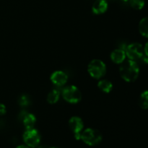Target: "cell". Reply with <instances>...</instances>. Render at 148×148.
<instances>
[{"label":"cell","mask_w":148,"mask_h":148,"mask_svg":"<svg viewBox=\"0 0 148 148\" xmlns=\"http://www.w3.org/2000/svg\"><path fill=\"white\" fill-rule=\"evenodd\" d=\"M119 73L121 78L126 82H134L140 75V66L138 63L130 59L125 60L120 64Z\"/></svg>","instance_id":"cell-1"},{"label":"cell","mask_w":148,"mask_h":148,"mask_svg":"<svg viewBox=\"0 0 148 148\" xmlns=\"http://www.w3.org/2000/svg\"><path fill=\"white\" fill-rule=\"evenodd\" d=\"M126 56L130 60L148 64V56L145 53L144 47L140 43H132L128 45L125 49Z\"/></svg>","instance_id":"cell-2"},{"label":"cell","mask_w":148,"mask_h":148,"mask_svg":"<svg viewBox=\"0 0 148 148\" xmlns=\"http://www.w3.org/2000/svg\"><path fill=\"white\" fill-rule=\"evenodd\" d=\"M84 143L89 146H95L101 143L103 136L98 130L92 128H87L81 133V139Z\"/></svg>","instance_id":"cell-3"},{"label":"cell","mask_w":148,"mask_h":148,"mask_svg":"<svg viewBox=\"0 0 148 148\" xmlns=\"http://www.w3.org/2000/svg\"><path fill=\"white\" fill-rule=\"evenodd\" d=\"M88 72L92 78L100 79L106 73V65L100 59H93L88 64Z\"/></svg>","instance_id":"cell-4"},{"label":"cell","mask_w":148,"mask_h":148,"mask_svg":"<svg viewBox=\"0 0 148 148\" xmlns=\"http://www.w3.org/2000/svg\"><path fill=\"white\" fill-rule=\"evenodd\" d=\"M64 100L71 104H77L82 99V93L79 88L75 85L65 87L62 92Z\"/></svg>","instance_id":"cell-5"},{"label":"cell","mask_w":148,"mask_h":148,"mask_svg":"<svg viewBox=\"0 0 148 148\" xmlns=\"http://www.w3.org/2000/svg\"><path fill=\"white\" fill-rule=\"evenodd\" d=\"M23 139L25 145L30 148H36L40 142V134L35 128L26 130L23 135Z\"/></svg>","instance_id":"cell-6"},{"label":"cell","mask_w":148,"mask_h":148,"mask_svg":"<svg viewBox=\"0 0 148 148\" xmlns=\"http://www.w3.org/2000/svg\"><path fill=\"white\" fill-rule=\"evenodd\" d=\"M69 129L74 133V135L81 134L84 129V122L79 116H72L69 119L68 122Z\"/></svg>","instance_id":"cell-7"},{"label":"cell","mask_w":148,"mask_h":148,"mask_svg":"<svg viewBox=\"0 0 148 148\" xmlns=\"http://www.w3.org/2000/svg\"><path fill=\"white\" fill-rule=\"evenodd\" d=\"M52 83L57 87H62L66 85L68 80V76L64 72L57 70L53 72L50 77Z\"/></svg>","instance_id":"cell-8"},{"label":"cell","mask_w":148,"mask_h":148,"mask_svg":"<svg viewBox=\"0 0 148 148\" xmlns=\"http://www.w3.org/2000/svg\"><path fill=\"white\" fill-rule=\"evenodd\" d=\"M126 53L125 51L121 48L115 49L111 53V59L114 63L117 64H121L122 62L126 60Z\"/></svg>","instance_id":"cell-9"},{"label":"cell","mask_w":148,"mask_h":148,"mask_svg":"<svg viewBox=\"0 0 148 148\" xmlns=\"http://www.w3.org/2000/svg\"><path fill=\"white\" fill-rule=\"evenodd\" d=\"M108 7V2L106 0H97L92 6V12L95 14H104Z\"/></svg>","instance_id":"cell-10"},{"label":"cell","mask_w":148,"mask_h":148,"mask_svg":"<svg viewBox=\"0 0 148 148\" xmlns=\"http://www.w3.org/2000/svg\"><path fill=\"white\" fill-rule=\"evenodd\" d=\"M23 124L26 130L34 128L36 124V117L33 114H27L23 119Z\"/></svg>","instance_id":"cell-11"},{"label":"cell","mask_w":148,"mask_h":148,"mask_svg":"<svg viewBox=\"0 0 148 148\" xmlns=\"http://www.w3.org/2000/svg\"><path fill=\"white\" fill-rule=\"evenodd\" d=\"M98 88L105 93H109L113 89V84L108 79H101L98 82Z\"/></svg>","instance_id":"cell-12"},{"label":"cell","mask_w":148,"mask_h":148,"mask_svg":"<svg viewBox=\"0 0 148 148\" xmlns=\"http://www.w3.org/2000/svg\"><path fill=\"white\" fill-rule=\"evenodd\" d=\"M139 32L143 36L148 38V17H144L139 23Z\"/></svg>","instance_id":"cell-13"},{"label":"cell","mask_w":148,"mask_h":148,"mask_svg":"<svg viewBox=\"0 0 148 148\" xmlns=\"http://www.w3.org/2000/svg\"><path fill=\"white\" fill-rule=\"evenodd\" d=\"M60 92L58 90H52L51 91L49 92L47 95V102L49 104H55L59 101V98H60Z\"/></svg>","instance_id":"cell-14"},{"label":"cell","mask_w":148,"mask_h":148,"mask_svg":"<svg viewBox=\"0 0 148 148\" xmlns=\"http://www.w3.org/2000/svg\"><path fill=\"white\" fill-rule=\"evenodd\" d=\"M139 105L143 109L148 108V90H145L142 92L139 99Z\"/></svg>","instance_id":"cell-15"},{"label":"cell","mask_w":148,"mask_h":148,"mask_svg":"<svg viewBox=\"0 0 148 148\" xmlns=\"http://www.w3.org/2000/svg\"><path fill=\"white\" fill-rule=\"evenodd\" d=\"M130 4L133 9L137 10H140L144 7V0H130Z\"/></svg>","instance_id":"cell-16"},{"label":"cell","mask_w":148,"mask_h":148,"mask_svg":"<svg viewBox=\"0 0 148 148\" xmlns=\"http://www.w3.org/2000/svg\"><path fill=\"white\" fill-rule=\"evenodd\" d=\"M28 98L26 96H21L20 99V104L21 106H27L28 104Z\"/></svg>","instance_id":"cell-17"},{"label":"cell","mask_w":148,"mask_h":148,"mask_svg":"<svg viewBox=\"0 0 148 148\" xmlns=\"http://www.w3.org/2000/svg\"><path fill=\"white\" fill-rule=\"evenodd\" d=\"M7 113V108L3 103H0V116L5 115Z\"/></svg>","instance_id":"cell-18"},{"label":"cell","mask_w":148,"mask_h":148,"mask_svg":"<svg viewBox=\"0 0 148 148\" xmlns=\"http://www.w3.org/2000/svg\"><path fill=\"white\" fill-rule=\"evenodd\" d=\"M144 51H145V53L146 54V56H148V42H147L144 47Z\"/></svg>","instance_id":"cell-19"},{"label":"cell","mask_w":148,"mask_h":148,"mask_svg":"<svg viewBox=\"0 0 148 148\" xmlns=\"http://www.w3.org/2000/svg\"><path fill=\"white\" fill-rule=\"evenodd\" d=\"M16 148H30V147H29L27 145H19Z\"/></svg>","instance_id":"cell-20"},{"label":"cell","mask_w":148,"mask_h":148,"mask_svg":"<svg viewBox=\"0 0 148 148\" xmlns=\"http://www.w3.org/2000/svg\"><path fill=\"white\" fill-rule=\"evenodd\" d=\"M37 148H50V147H46V146H40V147H38V146Z\"/></svg>","instance_id":"cell-21"},{"label":"cell","mask_w":148,"mask_h":148,"mask_svg":"<svg viewBox=\"0 0 148 148\" xmlns=\"http://www.w3.org/2000/svg\"><path fill=\"white\" fill-rule=\"evenodd\" d=\"M120 1H124V2H127V1H130V0H120Z\"/></svg>","instance_id":"cell-22"},{"label":"cell","mask_w":148,"mask_h":148,"mask_svg":"<svg viewBox=\"0 0 148 148\" xmlns=\"http://www.w3.org/2000/svg\"><path fill=\"white\" fill-rule=\"evenodd\" d=\"M50 148H58V147H50Z\"/></svg>","instance_id":"cell-23"}]
</instances>
